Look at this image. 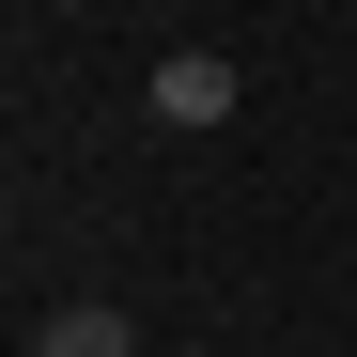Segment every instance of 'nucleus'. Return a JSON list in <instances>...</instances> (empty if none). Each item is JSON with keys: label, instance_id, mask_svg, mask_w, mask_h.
Wrapping results in <instances>:
<instances>
[{"label": "nucleus", "instance_id": "nucleus-2", "mask_svg": "<svg viewBox=\"0 0 357 357\" xmlns=\"http://www.w3.org/2000/svg\"><path fill=\"white\" fill-rule=\"evenodd\" d=\"M31 357H140V326H125V311H63Z\"/></svg>", "mask_w": 357, "mask_h": 357}, {"label": "nucleus", "instance_id": "nucleus-1", "mask_svg": "<svg viewBox=\"0 0 357 357\" xmlns=\"http://www.w3.org/2000/svg\"><path fill=\"white\" fill-rule=\"evenodd\" d=\"M233 93H249V78H233V63H218V47H171V63L140 78V109H155V125H171V140H202V125H233Z\"/></svg>", "mask_w": 357, "mask_h": 357}]
</instances>
